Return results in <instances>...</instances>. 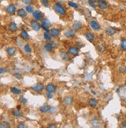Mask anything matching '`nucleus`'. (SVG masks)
<instances>
[{
  "label": "nucleus",
  "instance_id": "44",
  "mask_svg": "<svg viewBox=\"0 0 126 128\" xmlns=\"http://www.w3.org/2000/svg\"><path fill=\"white\" fill-rule=\"evenodd\" d=\"M50 127H57V125L54 124V123H51V124H49Z\"/></svg>",
  "mask_w": 126,
  "mask_h": 128
},
{
  "label": "nucleus",
  "instance_id": "32",
  "mask_svg": "<svg viewBox=\"0 0 126 128\" xmlns=\"http://www.w3.org/2000/svg\"><path fill=\"white\" fill-rule=\"evenodd\" d=\"M88 4L94 9H96L97 7V6L95 5V3H94V2H92L91 0H88Z\"/></svg>",
  "mask_w": 126,
  "mask_h": 128
},
{
  "label": "nucleus",
  "instance_id": "19",
  "mask_svg": "<svg viewBox=\"0 0 126 128\" xmlns=\"http://www.w3.org/2000/svg\"><path fill=\"white\" fill-rule=\"evenodd\" d=\"M50 34L53 37H57L60 36V30L57 28H53L52 29H50Z\"/></svg>",
  "mask_w": 126,
  "mask_h": 128
},
{
  "label": "nucleus",
  "instance_id": "9",
  "mask_svg": "<svg viewBox=\"0 0 126 128\" xmlns=\"http://www.w3.org/2000/svg\"><path fill=\"white\" fill-rule=\"evenodd\" d=\"M33 17L34 19H36V20L37 21H41L42 19H43V14L40 11H39V10H34L33 12Z\"/></svg>",
  "mask_w": 126,
  "mask_h": 128
},
{
  "label": "nucleus",
  "instance_id": "6",
  "mask_svg": "<svg viewBox=\"0 0 126 128\" xmlns=\"http://www.w3.org/2000/svg\"><path fill=\"white\" fill-rule=\"evenodd\" d=\"M30 25H31V27H32V29L34 31H36V32L40 31L41 29V24L39 22V21L36 20V19H33V20L30 22Z\"/></svg>",
  "mask_w": 126,
  "mask_h": 128
},
{
  "label": "nucleus",
  "instance_id": "41",
  "mask_svg": "<svg viewBox=\"0 0 126 128\" xmlns=\"http://www.w3.org/2000/svg\"><path fill=\"white\" fill-rule=\"evenodd\" d=\"M17 127H18L19 128H25V127H26V124H25L24 123L21 122V123H19Z\"/></svg>",
  "mask_w": 126,
  "mask_h": 128
},
{
  "label": "nucleus",
  "instance_id": "15",
  "mask_svg": "<svg viewBox=\"0 0 126 128\" xmlns=\"http://www.w3.org/2000/svg\"><path fill=\"white\" fill-rule=\"evenodd\" d=\"M82 28V23L81 22L78 21V20H75L73 22V29L77 32V31L81 30V29Z\"/></svg>",
  "mask_w": 126,
  "mask_h": 128
},
{
  "label": "nucleus",
  "instance_id": "46",
  "mask_svg": "<svg viewBox=\"0 0 126 128\" xmlns=\"http://www.w3.org/2000/svg\"><path fill=\"white\" fill-rule=\"evenodd\" d=\"M91 1H92V2H94V3H97L98 2L100 1V0H91Z\"/></svg>",
  "mask_w": 126,
  "mask_h": 128
},
{
  "label": "nucleus",
  "instance_id": "42",
  "mask_svg": "<svg viewBox=\"0 0 126 128\" xmlns=\"http://www.w3.org/2000/svg\"><path fill=\"white\" fill-rule=\"evenodd\" d=\"M51 114H53V113H56L57 112V108H55V107H50V111Z\"/></svg>",
  "mask_w": 126,
  "mask_h": 128
},
{
  "label": "nucleus",
  "instance_id": "38",
  "mask_svg": "<svg viewBox=\"0 0 126 128\" xmlns=\"http://www.w3.org/2000/svg\"><path fill=\"white\" fill-rule=\"evenodd\" d=\"M22 2L26 4V5H32L33 0H22Z\"/></svg>",
  "mask_w": 126,
  "mask_h": 128
},
{
  "label": "nucleus",
  "instance_id": "17",
  "mask_svg": "<svg viewBox=\"0 0 126 128\" xmlns=\"http://www.w3.org/2000/svg\"><path fill=\"white\" fill-rule=\"evenodd\" d=\"M9 29L12 33H15L18 30V26L16 25V23L12 22L9 25Z\"/></svg>",
  "mask_w": 126,
  "mask_h": 128
},
{
  "label": "nucleus",
  "instance_id": "25",
  "mask_svg": "<svg viewBox=\"0 0 126 128\" xmlns=\"http://www.w3.org/2000/svg\"><path fill=\"white\" fill-rule=\"evenodd\" d=\"M10 91L13 93V94L15 95H19V94H22V90L16 87H11L10 88Z\"/></svg>",
  "mask_w": 126,
  "mask_h": 128
},
{
  "label": "nucleus",
  "instance_id": "12",
  "mask_svg": "<svg viewBox=\"0 0 126 128\" xmlns=\"http://www.w3.org/2000/svg\"><path fill=\"white\" fill-rule=\"evenodd\" d=\"M6 53L9 56H13L16 53V48L14 46H9L6 49Z\"/></svg>",
  "mask_w": 126,
  "mask_h": 128
},
{
  "label": "nucleus",
  "instance_id": "20",
  "mask_svg": "<svg viewBox=\"0 0 126 128\" xmlns=\"http://www.w3.org/2000/svg\"><path fill=\"white\" fill-rule=\"evenodd\" d=\"M17 15H18V16L19 17H21V18H25L26 17V15H27V12L26 11V9H19L17 10Z\"/></svg>",
  "mask_w": 126,
  "mask_h": 128
},
{
  "label": "nucleus",
  "instance_id": "13",
  "mask_svg": "<svg viewBox=\"0 0 126 128\" xmlns=\"http://www.w3.org/2000/svg\"><path fill=\"white\" fill-rule=\"evenodd\" d=\"M117 33V29L115 28H114V27H108L107 29L105 30V33L107 36H114L115 33Z\"/></svg>",
  "mask_w": 126,
  "mask_h": 128
},
{
  "label": "nucleus",
  "instance_id": "18",
  "mask_svg": "<svg viewBox=\"0 0 126 128\" xmlns=\"http://www.w3.org/2000/svg\"><path fill=\"white\" fill-rule=\"evenodd\" d=\"M12 114H13V117H23V114L22 112L20 111L19 109H14L13 110V111H12Z\"/></svg>",
  "mask_w": 126,
  "mask_h": 128
},
{
  "label": "nucleus",
  "instance_id": "14",
  "mask_svg": "<svg viewBox=\"0 0 126 128\" xmlns=\"http://www.w3.org/2000/svg\"><path fill=\"white\" fill-rule=\"evenodd\" d=\"M63 103L66 106H70L73 103V97H71L70 96H67L63 100Z\"/></svg>",
  "mask_w": 126,
  "mask_h": 128
},
{
  "label": "nucleus",
  "instance_id": "22",
  "mask_svg": "<svg viewBox=\"0 0 126 128\" xmlns=\"http://www.w3.org/2000/svg\"><path fill=\"white\" fill-rule=\"evenodd\" d=\"M85 38L88 40L89 42H93L94 40V35L93 33H91L90 32H87L84 33Z\"/></svg>",
  "mask_w": 126,
  "mask_h": 128
},
{
  "label": "nucleus",
  "instance_id": "28",
  "mask_svg": "<svg viewBox=\"0 0 126 128\" xmlns=\"http://www.w3.org/2000/svg\"><path fill=\"white\" fill-rule=\"evenodd\" d=\"M121 49L123 50V51L126 52V39H122L121 40Z\"/></svg>",
  "mask_w": 126,
  "mask_h": 128
},
{
  "label": "nucleus",
  "instance_id": "40",
  "mask_svg": "<svg viewBox=\"0 0 126 128\" xmlns=\"http://www.w3.org/2000/svg\"><path fill=\"white\" fill-rule=\"evenodd\" d=\"M20 102H21V103H23V104H26V103H27V99H26L25 97H23V96H22V97L20 98Z\"/></svg>",
  "mask_w": 126,
  "mask_h": 128
},
{
  "label": "nucleus",
  "instance_id": "23",
  "mask_svg": "<svg viewBox=\"0 0 126 128\" xmlns=\"http://www.w3.org/2000/svg\"><path fill=\"white\" fill-rule=\"evenodd\" d=\"M50 109V107L47 104H45V105H43L42 107H40V111L41 113H46V112H49Z\"/></svg>",
  "mask_w": 126,
  "mask_h": 128
},
{
  "label": "nucleus",
  "instance_id": "31",
  "mask_svg": "<svg viewBox=\"0 0 126 128\" xmlns=\"http://www.w3.org/2000/svg\"><path fill=\"white\" fill-rule=\"evenodd\" d=\"M68 5H69L70 7L74 8V9H78V8L80 7V6L78 5L77 3H76V2H71V1L68 2Z\"/></svg>",
  "mask_w": 126,
  "mask_h": 128
},
{
  "label": "nucleus",
  "instance_id": "1",
  "mask_svg": "<svg viewBox=\"0 0 126 128\" xmlns=\"http://www.w3.org/2000/svg\"><path fill=\"white\" fill-rule=\"evenodd\" d=\"M53 9L55 11V13H57L60 15H62V16H64V15H65L67 14L66 9L64 7V6L61 5V4L59 3V2H56V3L53 4Z\"/></svg>",
  "mask_w": 126,
  "mask_h": 128
},
{
  "label": "nucleus",
  "instance_id": "33",
  "mask_svg": "<svg viewBox=\"0 0 126 128\" xmlns=\"http://www.w3.org/2000/svg\"><path fill=\"white\" fill-rule=\"evenodd\" d=\"M23 48H24L25 52L27 53H31V52H32V49L30 48V46L29 44H26Z\"/></svg>",
  "mask_w": 126,
  "mask_h": 128
},
{
  "label": "nucleus",
  "instance_id": "21",
  "mask_svg": "<svg viewBox=\"0 0 126 128\" xmlns=\"http://www.w3.org/2000/svg\"><path fill=\"white\" fill-rule=\"evenodd\" d=\"M53 47L54 46H53V42H46V43L45 44V46H44V49L46 52L50 53L53 49Z\"/></svg>",
  "mask_w": 126,
  "mask_h": 128
},
{
  "label": "nucleus",
  "instance_id": "3",
  "mask_svg": "<svg viewBox=\"0 0 126 128\" xmlns=\"http://www.w3.org/2000/svg\"><path fill=\"white\" fill-rule=\"evenodd\" d=\"M89 25L90 26V28L94 31H100L101 30V27L100 23L97 20H95V19H91V20H90Z\"/></svg>",
  "mask_w": 126,
  "mask_h": 128
},
{
  "label": "nucleus",
  "instance_id": "37",
  "mask_svg": "<svg viewBox=\"0 0 126 128\" xmlns=\"http://www.w3.org/2000/svg\"><path fill=\"white\" fill-rule=\"evenodd\" d=\"M97 49H98V51H99V52L103 53L105 50V46H103V45H99V46H97Z\"/></svg>",
  "mask_w": 126,
  "mask_h": 128
},
{
  "label": "nucleus",
  "instance_id": "36",
  "mask_svg": "<svg viewBox=\"0 0 126 128\" xmlns=\"http://www.w3.org/2000/svg\"><path fill=\"white\" fill-rule=\"evenodd\" d=\"M119 73H126V67L125 66H121L119 69Z\"/></svg>",
  "mask_w": 126,
  "mask_h": 128
},
{
  "label": "nucleus",
  "instance_id": "4",
  "mask_svg": "<svg viewBox=\"0 0 126 128\" xmlns=\"http://www.w3.org/2000/svg\"><path fill=\"white\" fill-rule=\"evenodd\" d=\"M80 49L77 46H70L68 48V53L73 56H77L79 55Z\"/></svg>",
  "mask_w": 126,
  "mask_h": 128
},
{
  "label": "nucleus",
  "instance_id": "45",
  "mask_svg": "<svg viewBox=\"0 0 126 128\" xmlns=\"http://www.w3.org/2000/svg\"><path fill=\"white\" fill-rule=\"evenodd\" d=\"M121 127H126V123H123L122 124H121Z\"/></svg>",
  "mask_w": 126,
  "mask_h": 128
},
{
  "label": "nucleus",
  "instance_id": "39",
  "mask_svg": "<svg viewBox=\"0 0 126 128\" xmlns=\"http://www.w3.org/2000/svg\"><path fill=\"white\" fill-rule=\"evenodd\" d=\"M46 98L47 99H52L53 98V94H51V93H49V92H46Z\"/></svg>",
  "mask_w": 126,
  "mask_h": 128
},
{
  "label": "nucleus",
  "instance_id": "27",
  "mask_svg": "<svg viewBox=\"0 0 126 128\" xmlns=\"http://www.w3.org/2000/svg\"><path fill=\"white\" fill-rule=\"evenodd\" d=\"M43 37H44V39L46 40V41H50L51 40H52V36H51L50 33H48V32H45L44 33H43Z\"/></svg>",
  "mask_w": 126,
  "mask_h": 128
},
{
  "label": "nucleus",
  "instance_id": "11",
  "mask_svg": "<svg viewBox=\"0 0 126 128\" xmlns=\"http://www.w3.org/2000/svg\"><path fill=\"white\" fill-rule=\"evenodd\" d=\"M46 92L51 93V94H54L57 90V87L55 86L53 83H49L46 86Z\"/></svg>",
  "mask_w": 126,
  "mask_h": 128
},
{
  "label": "nucleus",
  "instance_id": "34",
  "mask_svg": "<svg viewBox=\"0 0 126 128\" xmlns=\"http://www.w3.org/2000/svg\"><path fill=\"white\" fill-rule=\"evenodd\" d=\"M13 76L15 77V79H17V80H22L23 78V76L21 74V73H15L14 74H13Z\"/></svg>",
  "mask_w": 126,
  "mask_h": 128
},
{
  "label": "nucleus",
  "instance_id": "5",
  "mask_svg": "<svg viewBox=\"0 0 126 128\" xmlns=\"http://www.w3.org/2000/svg\"><path fill=\"white\" fill-rule=\"evenodd\" d=\"M44 88H45L44 84L43 83H37L35 84L34 86L32 87V90L33 91L36 92V93H40L44 90Z\"/></svg>",
  "mask_w": 126,
  "mask_h": 128
},
{
  "label": "nucleus",
  "instance_id": "35",
  "mask_svg": "<svg viewBox=\"0 0 126 128\" xmlns=\"http://www.w3.org/2000/svg\"><path fill=\"white\" fill-rule=\"evenodd\" d=\"M42 5H43V6L45 7H49L50 6V2L49 0H40Z\"/></svg>",
  "mask_w": 126,
  "mask_h": 128
},
{
  "label": "nucleus",
  "instance_id": "16",
  "mask_svg": "<svg viewBox=\"0 0 126 128\" xmlns=\"http://www.w3.org/2000/svg\"><path fill=\"white\" fill-rule=\"evenodd\" d=\"M88 104L90 107H93V108H95L97 104H98V102L97 100H95L94 98H90L88 100Z\"/></svg>",
  "mask_w": 126,
  "mask_h": 128
},
{
  "label": "nucleus",
  "instance_id": "24",
  "mask_svg": "<svg viewBox=\"0 0 126 128\" xmlns=\"http://www.w3.org/2000/svg\"><path fill=\"white\" fill-rule=\"evenodd\" d=\"M60 58L64 61H67L69 59V54L68 52H66V51H62L60 53Z\"/></svg>",
  "mask_w": 126,
  "mask_h": 128
},
{
  "label": "nucleus",
  "instance_id": "30",
  "mask_svg": "<svg viewBox=\"0 0 126 128\" xmlns=\"http://www.w3.org/2000/svg\"><path fill=\"white\" fill-rule=\"evenodd\" d=\"M10 124L6 121H2L0 122V128H9Z\"/></svg>",
  "mask_w": 126,
  "mask_h": 128
},
{
  "label": "nucleus",
  "instance_id": "7",
  "mask_svg": "<svg viewBox=\"0 0 126 128\" xmlns=\"http://www.w3.org/2000/svg\"><path fill=\"white\" fill-rule=\"evenodd\" d=\"M6 13L9 14V15H14L15 13L17 12L16 10V7H15V6L14 5V4H9V6H8L6 7Z\"/></svg>",
  "mask_w": 126,
  "mask_h": 128
},
{
  "label": "nucleus",
  "instance_id": "2",
  "mask_svg": "<svg viewBox=\"0 0 126 128\" xmlns=\"http://www.w3.org/2000/svg\"><path fill=\"white\" fill-rule=\"evenodd\" d=\"M51 22L47 18H43L41 20V28L45 30V32L50 33V30H49V28L51 26Z\"/></svg>",
  "mask_w": 126,
  "mask_h": 128
},
{
  "label": "nucleus",
  "instance_id": "8",
  "mask_svg": "<svg viewBox=\"0 0 126 128\" xmlns=\"http://www.w3.org/2000/svg\"><path fill=\"white\" fill-rule=\"evenodd\" d=\"M75 35H76V31L74 29H69L64 32V36L67 39L74 38V36H75Z\"/></svg>",
  "mask_w": 126,
  "mask_h": 128
},
{
  "label": "nucleus",
  "instance_id": "43",
  "mask_svg": "<svg viewBox=\"0 0 126 128\" xmlns=\"http://www.w3.org/2000/svg\"><path fill=\"white\" fill-rule=\"evenodd\" d=\"M6 73V69H0V75L2 74V73Z\"/></svg>",
  "mask_w": 126,
  "mask_h": 128
},
{
  "label": "nucleus",
  "instance_id": "47",
  "mask_svg": "<svg viewBox=\"0 0 126 128\" xmlns=\"http://www.w3.org/2000/svg\"><path fill=\"white\" fill-rule=\"evenodd\" d=\"M17 109H19V110L20 109V106H18V107H17Z\"/></svg>",
  "mask_w": 126,
  "mask_h": 128
},
{
  "label": "nucleus",
  "instance_id": "10",
  "mask_svg": "<svg viewBox=\"0 0 126 128\" xmlns=\"http://www.w3.org/2000/svg\"><path fill=\"white\" fill-rule=\"evenodd\" d=\"M97 7L101 10H105L108 9V4L106 2V0H100V1L97 2Z\"/></svg>",
  "mask_w": 126,
  "mask_h": 128
},
{
  "label": "nucleus",
  "instance_id": "26",
  "mask_svg": "<svg viewBox=\"0 0 126 128\" xmlns=\"http://www.w3.org/2000/svg\"><path fill=\"white\" fill-rule=\"evenodd\" d=\"M20 37L22 40H28L30 36H29L28 33H27L26 30H22L20 33Z\"/></svg>",
  "mask_w": 126,
  "mask_h": 128
},
{
  "label": "nucleus",
  "instance_id": "29",
  "mask_svg": "<svg viewBox=\"0 0 126 128\" xmlns=\"http://www.w3.org/2000/svg\"><path fill=\"white\" fill-rule=\"evenodd\" d=\"M25 9L28 13H33V12L34 11V7L32 5H26Z\"/></svg>",
  "mask_w": 126,
  "mask_h": 128
}]
</instances>
